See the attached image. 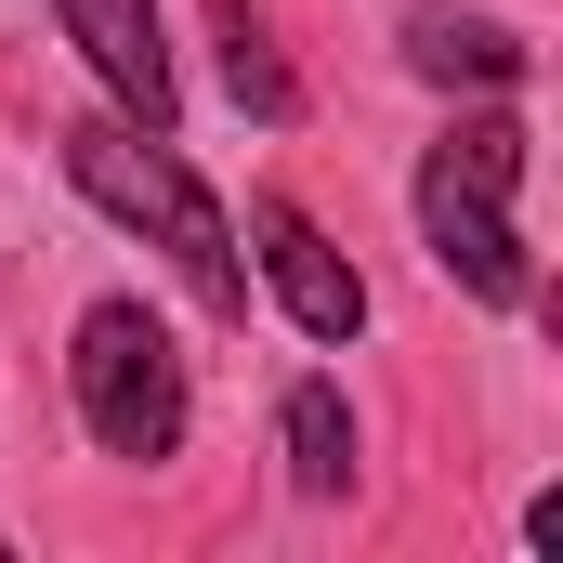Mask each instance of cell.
<instances>
[{
    "instance_id": "6da1fadb",
    "label": "cell",
    "mask_w": 563,
    "mask_h": 563,
    "mask_svg": "<svg viewBox=\"0 0 563 563\" xmlns=\"http://www.w3.org/2000/svg\"><path fill=\"white\" fill-rule=\"evenodd\" d=\"M66 184L106 210V223H132L144 250H170V276L197 288L210 314H250V263H236V223H223V197L170 157V132H132V119H79L66 132Z\"/></svg>"
},
{
    "instance_id": "7a4b0ae2",
    "label": "cell",
    "mask_w": 563,
    "mask_h": 563,
    "mask_svg": "<svg viewBox=\"0 0 563 563\" xmlns=\"http://www.w3.org/2000/svg\"><path fill=\"white\" fill-rule=\"evenodd\" d=\"M525 119L511 106H472L459 132L420 157V250L472 288L485 314H525L538 301V263H525Z\"/></svg>"
},
{
    "instance_id": "3957f363",
    "label": "cell",
    "mask_w": 563,
    "mask_h": 563,
    "mask_svg": "<svg viewBox=\"0 0 563 563\" xmlns=\"http://www.w3.org/2000/svg\"><path fill=\"white\" fill-rule=\"evenodd\" d=\"M66 394H79V432L106 445V459H184V432H197V394H184V354H170V328L144 314V301H92L79 328H66Z\"/></svg>"
},
{
    "instance_id": "277c9868",
    "label": "cell",
    "mask_w": 563,
    "mask_h": 563,
    "mask_svg": "<svg viewBox=\"0 0 563 563\" xmlns=\"http://www.w3.org/2000/svg\"><path fill=\"white\" fill-rule=\"evenodd\" d=\"M250 236H263V288H276V314L301 341H354V328H367V276L328 250V223H301L288 197H263Z\"/></svg>"
},
{
    "instance_id": "5b68a950",
    "label": "cell",
    "mask_w": 563,
    "mask_h": 563,
    "mask_svg": "<svg viewBox=\"0 0 563 563\" xmlns=\"http://www.w3.org/2000/svg\"><path fill=\"white\" fill-rule=\"evenodd\" d=\"M53 13H66L79 66L106 79V106H119L132 132H170V119H184V92H170V40H157V0H53Z\"/></svg>"
},
{
    "instance_id": "8992f818",
    "label": "cell",
    "mask_w": 563,
    "mask_h": 563,
    "mask_svg": "<svg viewBox=\"0 0 563 563\" xmlns=\"http://www.w3.org/2000/svg\"><path fill=\"white\" fill-rule=\"evenodd\" d=\"M407 66H420L432 92H525L538 40H511L498 13H445V0H420V13H407Z\"/></svg>"
},
{
    "instance_id": "52a82bcc",
    "label": "cell",
    "mask_w": 563,
    "mask_h": 563,
    "mask_svg": "<svg viewBox=\"0 0 563 563\" xmlns=\"http://www.w3.org/2000/svg\"><path fill=\"white\" fill-rule=\"evenodd\" d=\"M276 432H288V485H301V498H354L367 432H354V407H341V380H288Z\"/></svg>"
},
{
    "instance_id": "ba28073f",
    "label": "cell",
    "mask_w": 563,
    "mask_h": 563,
    "mask_svg": "<svg viewBox=\"0 0 563 563\" xmlns=\"http://www.w3.org/2000/svg\"><path fill=\"white\" fill-rule=\"evenodd\" d=\"M210 40H223V92L263 119V132H288L301 119V79H288V53H276V26L250 13V0H210Z\"/></svg>"
},
{
    "instance_id": "9c48e42d",
    "label": "cell",
    "mask_w": 563,
    "mask_h": 563,
    "mask_svg": "<svg viewBox=\"0 0 563 563\" xmlns=\"http://www.w3.org/2000/svg\"><path fill=\"white\" fill-rule=\"evenodd\" d=\"M0 551H13V538H0Z\"/></svg>"
}]
</instances>
